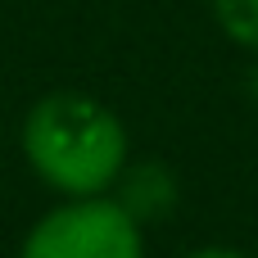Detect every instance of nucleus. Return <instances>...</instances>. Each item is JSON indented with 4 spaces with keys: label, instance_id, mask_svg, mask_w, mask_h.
<instances>
[{
    "label": "nucleus",
    "instance_id": "f257e3e1",
    "mask_svg": "<svg viewBox=\"0 0 258 258\" xmlns=\"http://www.w3.org/2000/svg\"><path fill=\"white\" fill-rule=\"evenodd\" d=\"M23 159L59 195H109L127 168L122 118L86 91H50L23 118Z\"/></svg>",
    "mask_w": 258,
    "mask_h": 258
},
{
    "label": "nucleus",
    "instance_id": "f03ea898",
    "mask_svg": "<svg viewBox=\"0 0 258 258\" xmlns=\"http://www.w3.org/2000/svg\"><path fill=\"white\" fill-rule=\"evenodd\" d=\"M18 258H145V231L122 200H63L32 222Z\"/></svg>",
    "mask_w": 258,
    "mask_h": 258
},
{
    "label": "nucleus",
    "instance_id": "7ed1b4c3",
    "mask_svg": "<svg viewBox=\"0 0 258 258\" xmlns=\"http://www.w3.org/2000/svg\"><path fill=\"white\" fill-rule=\"evenodd\" d=\"M218 27L227 32V41L258 50V0H209Z\"/></svg>",
    "mask_w": 258,
    "mask_h": 258
},
{
    "label": "nucleus",
    "instance_id": "20e7f679",
    "mask_svg": "<svg viewBox=\"0 0 258 258\" xmlns=\"http://www.w3.org/2000/svg\"><path fill=\"white\" fill-rule=\"evenodd\" d=\"M186 258H254V254H245V249H227V245H209V249H195V254H186Z\"/></svg>",
    "mask_w": 258,
    "mask_h": 258
}]
</instances>
